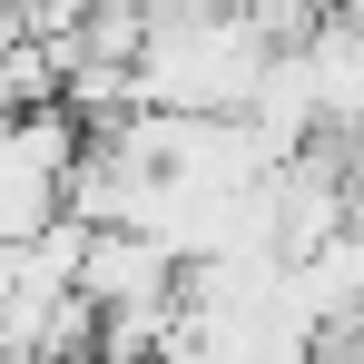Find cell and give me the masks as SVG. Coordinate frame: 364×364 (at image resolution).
<instances>
[{"mask_svg":"<svg viewBox=\"0 0 364 364\" xmlns=\"http://www.w3.org/2000/svg\"><path fill=\"white\" fill-rule=\"evenodd\" d=\"M266 30L237 10H207V20H158L148 50H138V109H178V119H237L266 79Z\"/></svg>","mask_w":364,"mask_h":364,"instance_id":"1","label":"cell"}]
</instances>
